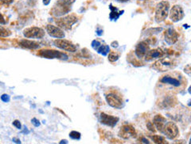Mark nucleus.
<instances>
[{
	"label": "nucleus",
	"mask_w": 191,
	"mask_h": 144,
	"mask_svg": "<svg viewBox=\"0 0 191 144\" xmlns=\"http://www.w3.org/2000/svg\"><path fill=\"white\" fill-rule=\"evenodd\" d=\"M176 67V62L170 58H162L152 65L153 69L157 71L165 72L174 69Z\"/></svg>",
	"instance_id": "obj_1"
},
{
	"label": "nucleus",
	"mask_w": 191,
	"mask_h": 144,
	"mask_svg": "<svg viewBox=\"0 0 191 144\" xmlns=\"http://www.w3.org/2000/svg\"><path fill=\"white\" fill-rule=\"evenodd\" d=\"M170 3L167 1H161L159 2L155 8V21L157 23H162L166 19L169 15Z\"/></svg>",
	"instance_id": "obj_2"
},
{
	"label": "nucleus",
	"mask_w": 191,
	"mask_h": 144,
	"mask_svg": "<svg viewBox=\"0 0 191 144\" xmlns=\"http://www.w3.org/2000/svg\"><path fill=\"white\" fill-rule=\"evenodd\" d=\"M75 0H58L57 6L53 9V14L56 16H61L65 15L70 11L72 4Z\"/></svg>",
	"instance_id": "obj_3"
},
{
	"label": "nucleus",
	"mask_w": 191,
	"mask_h": 144,
	"mask_svg": "<svg viewBox=\"0 0 191 144\" xmlns=\"http://www.w3.org/2000/svg\"><path fill=\"white\" fill-rule=\"evenodd\" d=\"M77 22V18L75 15H67L65 17L61 18L56 20V23L59 27L64 28L65 30H70L73 24Z\"/></svg>",
	"instance_id": "obj_4"
},
{
	"label": "nucleus",
	"mask_w": 191,
	"mask_h": 144,
	"mask_svg": "<svg viewBox=\"0 0 191 144\" xmlns=\"http://www.w3.org/2000/svg\"><path fill=\"white\" fill-rule=\"evenodd\" d=\"M170 139H174L179 135V131L178 127L173 122H166L162 129V132Z\"/></svg>",
	"instance_id": "obj_5"
},
{
	"label": "nucleus",
	"mask_w": 191,
	"mask_h": 144,
	"mask_svg": "<svg viewBox=\"0 0 191 144\" xmlns=\"http://www.w3.org/2000/svg\"><path fill=\"white\" fill-rule=\"evenodd\" d=\"M23 35L27 38H42L45 36V31L42 28L32 27L23 31Z\"/></svg>",
	"instance_id": "obj_6"
},
{
	"label": "nucleus",
	"mask_w": 191,
	"mask_h": 144,
	"mask_svg": "<svg viewBox=\"0 0 191 144\" xmlns=\"http://www.w3.org/2000/svg\"><path fill=\"white\" fill-rule=\"evenodd\" d=\"M39 55L46 59H68L66 54L62 53L61 51H54V50H44L41 51Z\"/></svg>",
	"instance_id": "obj_7"
},
{
	"label": "nucleus",
	"mask_w": 191,
	"mask_h": 144,
	"mask_svg": "<svg viewBox=\"0 0 191 144\" xmlns=\"http://www.w3.org/2000/svg\"><path fill=\"white\" fill-rule=\"evenodd\" d=\"M184 11H183L182 7L179 5H175L171 8L170 13H169V17L170 20L174 23L181 21L184 18Z\"/></svg>",
	"instance_id": "obj_8"
},
{
	"label": "nucleus",
	"mask_w": 191,
	"mask_h": 144,
	"mask_svg": "<svg viewBox=\"0 0 191 144\" xmlns=\"http://www.w3.org/2000/svg\"><path fill=\"white\" fill-rule=\"evenodd\" d=\"M54 45L60 49H62L64 51H70V52H75L77 51V47L71 42L70 41L65 40L63 38H58L53 42Z\"/></svg>",
	"instance_id": "obj_9"
},
{
	"label": "nucleus",
	"mask_w": 191,
	"mask_h": 144,
	"mask_svg": "<svg viewBox=\"0 0 191 144\" xmlns=\"http://www.w3.org/2000/svg\"><path fill=\"white\" fill-rule=\"evenodd\" d=\"M106 101L107 104L111 106V107L116 108V109H121L124 106L123 100L120 96L116 95V94L110 93L106 95Z\"/></svg>",
	"instance_id": "obj_10"
},
{
	"label": "nucleus",
	"mask_w": 191,
	"mask_h": 144,
	"mask_svg": "<svg viewBox=\"0 0 191 144\" xmlns=\"http://www.w3.org/2000/svg\"><path fill=\"white\" fill-rule=\"evenodd\" d=\"M119 136L124 139H129L136 136V131L132 126L124 125L119 131Z\"/></svg>",
	"instance_id": "obj_11"
},
{
	"label": "nucleus",
	"mask_w": 191,
	"mask_h": 144,
	"mask_svg": "<svg viewBox=\"0 0 191 144\" xmlns=\"http://www.w3.org/2000/svg\"><path fill=\"white\" fill-rule=\"evenodd\" d=\"M150 50V42L148 41H142L137 44L135 50V53L139 59H143Z\"/></svg>",
	"instance_id": "obj_12"
},
{
	"label": "nucleus",
	"mask_w": 191,
	"mask_h": 144,
	"mask_svg": "<svg viewBox=\"0 0 191 144\" xmlns=\"http://www.w3.org/2000/svg\"><path fill=\"white\" fill-rule=\"evenodd\" d=\"M160 82L164 84H169L174 87H180L182 85L181 78H177L170 74H166L162 76V78L160 79Z\"/></svg>",
	"instance_id": "obj_13"
},
{
	"label": "nucleus",
	"mask_w": 191,
	"mask_h": 144,
	"mask_svg": "<svg viewBox=\"0 0 191 144\" xmlns=\"http://www.w3.org/2000/svg\"><path fill=\"white\" fill-rule=\"evenodd\" d=\"M164 38H165V41L166 43H168L169 45H173L175 42H177L179 39V34L174 28L170 27L165 31Z\"/></svg>",
	"instance_id": "obj_14"
},
{
	"label": "nucleus",
	"mask_w": 191,
	"mask_h": 144,
	"mask_svg": "<svg viewBox=\"0 0 191 144\" xmlns=\"http://www.w3.org/2000/svg\"><path fill=\"white\" fill-rule=\"evenodd\" d=\"M101 122L104 125H107L108 127H113L117 124L119 122V118L118 117L112 116L109 114H105V113H101Z\"/></svg>",
	"instance_id": "obj_15"
},
{
	"label": "nucleus",
	"mask_w": 191,
	"mask_h": 144,
	"mask_svg": "<svg viewBox=\"0 0 191 144\" xmlns=\"http://www.w3.org/2000/svg\"><path fill=\"white\" fill-rule=\"evenodd\" d=\"M46 31L48 32V34L53 38H65V33L61 28L58 27H55L53 25L49 24L46 26Z\"/></svg>",
	"instance_id": "obj_16"
},
{
	"label": "nucleus",
	"mask_w": 191,
	"mask_h": 144,
	"mask_svg": "<svg viewBox=\"0 0 191 144\" xmlns=\"http://www.w3.org/2000/svg\"><path fill=\"white\" fill-rule=\"evenodd\" d=\"M163 55L164 51H162V49L157 48L153 49V50H149V51H147V53L146 54V55L144 56V58L146 61L150 62L154 59H160Z\"/></svg>",
	"instance_id": "obj_17"
},
{
	"label": "nucleus",
	"mask_w": 191,
	"mask_h": 144,
	"mask_svg": "<svg viewBox=\"0 0 191 144\" xmlns=\"http://www.w3.org/2000/svg\"><path fill=\"white\" fill-rule=\"evenodd\" d=\"M166 123V119L164 117H162L161 114H157L154 117V125L155 126L158 131H159L160 132H162V129H163V127Z\"/></svg>",
	"instance_id": "obj_18"
},
{
	"label": "nucleus",
	"mask_w": 191,
	"mask_h": 144,
	"mask_svg": "<svg viewBox=\"0 0 191 144\" xmlns=\"http://www.w3.org/2000/svg\"><path fill=\"white\" fill-rule=\"evenodd\" d=\"M109 9H110V11H111L110 15H109V19H110V20H111V21H116V20L120 18V15H123L124 12V10L120 11L117 8H116V7L112 6V4H110Z\"/></svg>",
	"instance_id": "obj_19"
},
{
	"label": "nucleus",
	"mask_w": 191,
	"mask_h": 144,
	"mask_svg": "<svg viewBox=\"0 0 191 144\" xmlns=\"http://www.w3.org/2000/svg\"><path fill=\"white\" fill-rule=\"evenodd\" d=\"M19 42H20V46H21V47L26 49H32V50H34V49H38L40 47V45L38 44V42H34V41L27 40V39H22V40H21Z\"/></svg>",
	"instance_id": "obj_20"
},
{
	"label": "nucleus",
	"mask_w": 191,
	"mask_h": 144,
	"mask_svg": "<svg viewBox=\"0 0 191 144\" xmlns=\"http://www.w3.org/2000/svg\"><path fill=\"white\" fill-rule=\"evenodd\" d=\"M97 51L99 54L106 56L110 52V47L108 45H101Z\"/></svg>",
	"instance_id": "obj_21"
},
{
	"label": "nucleus",
	"mask_w": 191,
	"mask_h": 144,
	"mask_svg": "<svg viewBox=\"0 0 191 144\" xmlns=\"http://www.w3.org/2000/svg\"><path fill=\"white\" fill-rule=\"evenodd\" d=\"M151 139L154 141L155 143H159V144H164V143H167V142L166 141L165 138H163L162 136L160 135H153L151 136Z\"/></svg>",
	"instance_id": "obj_22"
},
{
	"label": "nucleus",
	"mask_w": 191,
	"mask_h": 144,
	"mask_svg": "<svg viewBox=\"0 0 191 144\" xmlns=\"http://www.w3.org/2000/svg\"><path fill=\"white\" fill-rule=\"evenodd\" d=\"M11 34V31L6 27L0 26V37H8Z\"/></svg>",
	"instance_id": "obj_23"
},
{
	"label": "nucleus",
	"mask_w": 191,
	"mask_h": 144,
	"mask_svg": "<svg viewBox=\"0 0 191 144\" xmlns=\"http://www.w3.org/2000/svg\"><path fill=\"white\" fill-rule=\"evenodd\" d=\"M163 104V107L166 108L169 107V106H173V98H166L164 101L162 102Z\"/></svg>",
	"instance_id": "obj_24"
},
{
	"label": "nucleus",
	"mask_w": 191,
	"mask_h": 144,
	"mask_svg": "<svg viewBox=\"0 0 191 144\" xmlns=\"http://www.w3.org/2000/svg\"><path fill=\"white\" fill-rule=\"evenodd\" d=\"M119 58H120V55H118L117 53L116 52H111L108 55V60L110 62H116L119 59Z\"/></svg>",
	"instance_id": "obj_25"
},
{
	"label": "nucleus",
	"mask_w": 191,
	"mask_h": 144,
	"mask_svg": "<svg viewBox=\"0 0 191 144\" xmlns=\"http://www.w3.org/2000/svg\"><path fill=\"white\" fill-rule=\"evenodd\" d=\"M80 136H81V135H80V132L75 131H71L70 133V137L72 139L79 140L80 139Z\"/></svg>",
	"instance_id": "obj_26"
},
{
	"label": "nucleus",
	"mask_w": 191,
	"mask_h": 144,
	"mask_svg": "<svg viewBox=\"0 0 191 144\" xmlns=\"http://www.w3.org/2000/svg\"><path fill=\"white\" fill-rule=\"evenodd\" d=\"M101 45V43L99 42L98 40H93V42H92V47H93V48L94 49V50H96V51L99 48V47H100Z\"/></svg>",
	"instance_id": "obj_27"
},
{
	"label": "nucleus",
	"mask_w": 191,
	"mask_h": 144,
	"mask_svg": "<svg viewBox=\"0 0 191 144\" xmlns=\"http://www.w3.org/2000/svg\"><path fill=\"white\" fill-rule=\"evenodd\" d=\"M10 96L8 95H6V94H4V95H2V96H1V99H2V101H3L4 103H8L9 101H10Z\"/></svg>",
	"instance_id": "obj_28"
},
{
	"label": "nucleus",
	"mask_w": 191,
	"mask_h": 144,
	"mask_svg": "<svg viewBox=\"0 0 191 144\" xmlns=\"http://www.w3.org/2000/svg\"><path fill=\"white\" fill-rule=\"evenodd\" d=\"M31 123H32V124H33V125H34V127H39V126L41 125V123H40V122H39V120H38V119H36V118L32 119Z\"/></svg>",
	"instance_id": "obj_29"
},
{
	"label": "nucleus",
	"mask_w": 191,
	"mask_h": 144,
	"mask_svg": "<svg viewBox=\"0 0 191 144\" xmlns=\"http://www.w3.org/2000/svg\"><path fill=\"white\" fill-rule=\"evenodd\" d=\"M147 127H148V129H149L151 131H153V132L155 131V127H154L153 123H151V122H148V123H147Z\"/></svg>",
	"instance_id": "obj_30"
},
{
	"label": "nucleus",
	"mask_w": 191,
	"mask_h": 144,
	"mask_svg": "<svg viewBox=\"0 0 191 144\" xmlns=\"http://www.w3.org/2000/svg\"><path fill=\"white\" fill-rule=\"evenodd\" d=\"M13 125L15 126L16 128H18V129H21L22 125H21V123H20V122H19V120L14 121V122H13Z\"/></svg>",
	"instance_id": "obj_31"
},
{
	"label": "nucleus",
	"mask_w": 191,
	"mask_h": 144,
	"mask_svg": "<svg viewBox=\"0 0 191 144\" xmlns=\"http://www.w3.org/2000/svg\"><path fill=\"white\" fill-rule=\"evenodd\" d=\"M184 70H185V72L188 75H190L191 74V72H190V65L189 64H188L187 66L185 67V68H184Z\"/></svg>",
	"instance_id": "obj_32"
},
{
	"label": "nucleus",
	"mask_w": 191,
	"mask_h": 144,
	"mask_svg": "<svg viewBox=\"0 0 191 144\" xmlns=\"http://www.w3.org/2000/svg\"><path fill=\"white\" fill-rule=\"evenodd\" d=\"M0 24H2V25L6 24V21H5L4 18H3V16H2L1 13H0Z\"/></svg>",
	"instance_id": "obj_33"
},
{
	"label": "nucleus",
	"mask_w": 191,
	"mask_h": 144,
	"mask_svg": "<svg viewBox=\"0 0 191 144\" xmlns=\"http://www.w3.org/2000/svg\"><path fill=\"white\" fill-rule=\"evenodd\" d=\"M97 34H98L99 36H101V35H102V34H103V30H102V29H97Z\"/></svg>",
	"instance_id": "obj_34"
},
{
	"label": "nucleus",
	"mask_w": 191,
	"mask_h": 144,
	"mask_svg": "<svg viewBox=\"0 0 191 144\" xmlns=\"http://www.w3.org/2000/svg\"><path fill=\"white\" fill-rule=\"evenodd\" d=\"M49 2H50V0H43V4L45 6H48L49 4Z\"/></svg>",
	"instance_id": "obj_35"
},
{
	"label": "nucleus",
	"mask_w": 191,
	"mask_h": 144,
	"mask_svg": "<svg viewBox=\"0 0 191 144\" xmlns=\"http://www.w3.org/2000/svg\"><path fill=\"white\" fill-rule=\"evenodd\" d=\"M2 2H4V3H6V4H9V3H11L12 2L13 0H2Z\"/></svg>",
	"instance_id": "obj_36"
},
{
	"label": "nucleus",
	"mask_w": 191,
	"mask_h": 144,
	"mask_svg": "<svg viewBox=\"0 0 191 144\" xmlns=\"http://www.w3.org/2000/svg\"><path fill=\"white\" fill-rule=\"evenodd\" d=\"M13 142H16V143H21V142H20V140L18 139H15V138L13 139Z\"/></svg>",
	"instance_id": "obj_37"
},
{
	"label": "nucleus",
	"mask_w": 191,
	"mask_h": 144,
	"mask_svg": "<svg viewBox=\"0 0 191 144\" xmlns=\"http://www.w3.org/2000/svg\"><path fill=\"white\" fill-rule=\"evenodd\" d=\"M116 1H117L119 2H127L128 1H130V0H116Z\"/></svg>",
	"instance_id": "obj_38"
},
{
	"label": "nucleus",
	"mask_w": 191,
	"mask_h": 144,
	"mask_svg": "<svg viewBox=\"0 0 191 144\" xmlns=\"http://www.w3.org/2000/svg\"><path fill=\"white\" fill-rule=\"evenodd\" d=\"M60 143H68V142L67 141H66V140H62V141H61V142H60Z\"/></svg>",
	"instance_id": "obj_39"
},
{
	"label": "nucleus",
	"mask_w": 191,
	"mask_h": 144,
	"mask_svg": "<svg viewBox=\"0 0 191 144\" xmlns=\"http://www.w3.org/2000/svg\"><path fill=\"white\" fill-rule=\"evenodd\" d=\"M138 1H145V0H138Z\"/></svg>",
	"instance_id": "obj_40"
}]
</instances>
